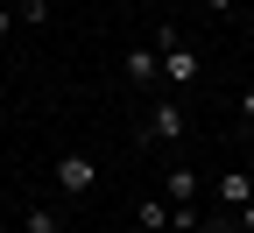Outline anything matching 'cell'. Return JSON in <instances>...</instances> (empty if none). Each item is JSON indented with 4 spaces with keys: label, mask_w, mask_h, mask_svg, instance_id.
Wrapping results in <instances>:
<instances>
[{
    "label": "cell",
    "mask_w": 254,
    "mask_h": 233,
    "mask_svg": "<svg viewBox=\"0 0 254 233\" xmlns=\"http://www.w3.org/2000/svg\"><path fill=\"white\" fill-rule=\"evenodd\" d=\"M50 184H57L64 198H92V191H99V162H92L85 149H64V155L50 162Z\"/></svg>",
    "instance_id": "cell-1"
},
{
    "label": "cell",
    "mask_w": 254,
    "mask_h": 233,
    "mask_svg": "<svg viewBox=\"0 0 254 233\" xmlns=\"http://www.w3.org/2000/svg\"><path fill=\"white\" fill-rule=\"evenodd\" d=\"M190 135V120H184V99L170 92V99H155L148 106V120H141V142H155V149H177Z\"/></svg>",
    "instance_id": "cell-2"
},
{
    "label": "cell",
    "mask_w": 254,
    "mask_h": 233,
    "mask_svg": "<svg viewBox=\"0 0 254 233\" xmlns=\"http://www.w3.org/2000/svg\"><path fill=\"white\" fill-rule=\"evenodd\" d=\"M120 78L134 85V92H155V85H163V50H155V43L120 50Z\"/></svg>",
    "instance_id": "cell-3"
},
{
    "label": "cell",
    "mask_w": 254,
    "mask_h": 233,
    "mask_svg": "<svg viewBox=\"0 0 254 233\" xmlns=\"http://www.w3.org/2000/svg\"><path fill=\"white\" fill-rule=\"evenodd\" d=\"M198 78H205V57L190 50V43H177V50H163V85H170V92H190Z\"/></svg>",
    "instance_id": "cell-4"
},
{
    "label": "cell",
    "mask_w": 254,
    "mask_h": 233,
    "mask_svg": "<svg viewBox=\"0 0 254 233\" xmlns=\"http://www.w3.org/2000/svg\"><path fill=\"white\" fill-rule=\"evenodd\" d=\"M134 226H148V233H177V205H170V198H134Z\"/></svg>",
    "instance_id": "cell-5"
},
{
    "label": "cell",
    "mask_w": 254,
    "mask_h": 233,
    "mask_svg": "<svg viewBox=\"0 0 254 233\" xmlns=\"http://www.w3.org/2000/svg\"><path fill=\"white\" fill-rule=\"evenodd\" d=\"M163 198L170 205H198V170H190V162H170L163 170Z\"/></svg>",
    "instance_id": "cell-6"
},
{
    "label": "cell",
    "mask_w": 254,
    "mask_h": 233,
    "mask_svg": "<svg viewBox=\"0 0 254 233\" xmlns=\"http://www.w3.org/2000/svg\"><path fill=\"white\" fill-rule=\"evenodd\" d=\"M212 198H219V205H226V212H240L247 198H254V177H247V170H219V184H212Z\"/></svg>",
    "instance_id": "cell-7"
},
{
    "label": "cell",
    "mask_w": 254,
    "mask_h": 233,
    "mask_svg": "<svg viewBox=\"0 0 254 233\" xmlns=\"http://www.w3.org/2000/svg\"><path fill=\"white\" fill-rule=\"evenodd\" d=\"M14 14H21V28H50V0H21Z\"/></svg>",
    "instance_id": "cell-8"
},
{
    "label": "cell",
    "mask_w": 254,
    "mask_h": 233,
    "mask_svg": "<svg viewBox=\"0 0 254 233\" xmlns=\"http://www.w3.org/2000/svg\"><path fill=\"white\" fill-rule=\"evenodd\" d=\"M14 28H21V14H14V7H0V43L14 36Z\"/></svg>",
    "instance_id": "cell-9"
},
{
    "label": "cell",
    "mask_w": 254,
    "mask_h": 233,
    "mask_svg": "<svg viewBox=\"0 0 254 233\" xmlns=\"http://www.w3.org/2000/svg\"><path fill=\"white\" fill-rule=\"evenodd\" d=\"M233 226H240V233H254V198H247L240 212H233Z\"/></svg>",
    "instance_id": "cell-10"
},
{
    "label": "cell",
    "mask_w": 254,
    "mask_h": 233,
    "mask_svg": "<svg viewBox=\"0 0 254 233\" xmlns=\"http://www.w3.org/2000/svg\"><path fill=\"white\" fill-rule=\"evenodd\" d=\"M240 120H247V127H254V85H247V92H240Z\"/></svg>",
    "instance_id": "cell-11"
},
{
    "label": "cell",
    "mask_w": 254,
    "mask_h": 233,
    "mask_svg": "<svg viewBox=\"0 0 254 233\" xmlns=\"http://www.w3.org/2000/svg\"><path fill=\"white\" fill-rule=\"evenodd\" d=\"M205 7H212V14H233V7H240V0H205Z\"/></svg>",
    "instance_id": "cell-12"
},
{
    "label": "cell",
    "mask_w": 254,
    "mask_h": 233,
    "mask_svg": "<svg viewBox=\"0 0 254 233\" xmlns=\"http://www.w3.org/2000/svg\"><path fill=\"white\" fill-rule=\"evenodd\" d=\"M198 233H240V226H226V219H212V226H198Z\"/></svg>",
    "instance_id": "cell-13"
}]
</instances>
